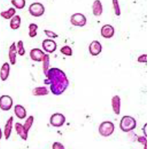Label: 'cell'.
I'll list each match as a JSON object with an SVG mask.
<instances>
[{"label":"cell","mask_w":153,"mask_h":149,"mask_svg":"<svg viewBox=\"0 0 153 149\" xmlns=\"http://www.w3.org/2000/svg\"><path fill=\"white\" fill-rule=\"evenodd\" d=\"M103 12L102 3L99 0L94 1L92 4V13L95 16H100Z\"/></svg>","instance_id":"cell-18"},{"label":"cell","mask_w":153,"mask_h":149,"mask_svg":"<svg viewBox=\"0 0 153 149\" xmlns=\"http://www.w3.org/2000/svg\"><path fill=\"white\" fill-rule=\"evenodd\" d=\"M14 112L16 116L19 119H24L27 116L26 110L21 105H16L14 106Z\"/></svg>","instance_id":"cell-17"},{"label":"cell","mask_w":153,"mask_h":149,"mask_svg":"<svg viewBox=\"0 0 153 149\" xmlns=\"http://www.w3.org/2000/svg\"><path fill=\"white\" fill-rule=\"evenodd\" d=\"M17 48V52H18V55L20 56H24L25 53V50L24 47V42L23 41L19 40L18 41V43L16 46Z\"/></svg>","instance_id":"cell-25"},{"label":"cell","mask_w":153,"mask_h":149,"mask_svg":"<svg viewBox=\"0 0 153 149\" xmlns=\"http://www.w3.org/2000/svg\"><path fill=\"white\" fill-rule=\"evenodd\" d=\"M47 79L44 84L50 85V91L55 95H60L66 91L69 85V81L66 75L61 69L53 67L48 70Z\"/></svg>","instance_id":"cell-1"},{"label":"cell","mask_w":153,"mask_h":149,"mask_svg":"<svg viewBox=\"0 0 153 149\" xmlns=\"http://www.w3.org/2000/svg\"><path fill=\"white\" fill-rule=\"evenodd\" d=\"M15 128L17 134L21 137V139L24 140H27L28 137V132L26 131L24 125L19 123H16L15 124Z\"/></svg>","instance_id":"cell-15"},{"label":"cell","mask_w":153,"mask_h":149,"mask_svg":"<svg viewBox=\"0 0 153 149\" xmlns=\"http://www.w3.org/2000/svg\"><path fill=\"white\" fill-rule=\"evenodd\" d=\"M65 122H66V117L62 113L56 112L50 117V125L54 127H61L64 125Z\"/></svg>","instance_id":"cell-5"},{"label":"cell","mask_w":153,"mask_h":149,"mask_svg":"<svg viewBox=\"0 0 153 149\" xmlns=\"http://www.w3.org/2000/svg\"><path fill=\"white\" fill-rule=\"evenodd\" d=\"M112 4H113V7H114L115 14L117 16H119L121 13V11H120V5H119V4H118V1H117V0H114V1H112Z\"/></svg>","instance_id":"cell-28"},{"label":"cell","mask_w":153,"mask_h":149,"mask_svg":"<svg viewBox=\"0 0 153 149\" xmlns=\"http://www.w3.org/2000/svg\"><path fill=\"white\" fill-rule=\"evenodd\" d=\"M29 12L33 17H40L44 15L45 7L44 5L39 2H35L31 4L29 7Z\"/></svg>","instance_id":"cell-4"},{"label":"cell","mask_w":153,"mask_h":149,"mask_svg":"<svg viewBox=\"0 0 153 149\" xmlns=\"http://www.w3.org/2000/svg\"><path fill=\"white\" fill-rule=\"evenodd\" d=\"M144 149H147V145L146 144L144 145Z\"/></svg>","instance_id":"cell-35"},{"label":"cell","mask_w":153,"mask_h":149,"mask_svg":"<svg viewBox=\"0 0 153 149\" xmlns=\"http://www.w3.org/2000/svg\"><path fill=\"white\" fill-rule=\"evenodd\" d=\"M44 32L45 33V34H46L48 37H50V38H52V39H55V38L58 37V35L56 34V33H54L53 32H52V31L45 29Z\"/></svg>","instance_id":"cell-29"},{"label":"cell","mask_w":153,"mask_h":149,"mask_svg":"<svg viewBox=\"0 0 153 149\" xmlns=\"http://www.w3.org/2000/svg\"><path fill=\"white\" fill-rule=\"evenodd\" d=\"M11 3L16 7V8L19 10L23 9L25 5V0H12Z\"/></svg>","instance_id":"cell-26"},{"label":"cell","mask_w":153,"mask_h":149,"mask_svg":"<svg viewBox=\"0 0 153 149\" xmlns=\"http://www.w3.org/2000/svg\"><path fill=\"white\" fill-rule=\"evenodd\" d=\"M13 106V99L9 95H4L0 97V109L4 111H8Z\"/></svg>","instance_id":"cell-7"},{"label":"cell","mask_w":153,"mask_h":149,"mask_svg":"<svg viewBox=\"0 0 153 149\" xmlns=\"http://www.w3.org/2000/svg\"><path fill=\"white\" fill-rule=\"evenodd\" d=\"M60 52L62 54L66 56H72V49L68 46H65L62 47L60 49Z\"/></svg>","instance_id":"cell-27"},{"label":"cell","mask_w":153,"mask_h":149,"mask_svg":"<svg viewBox=\"0 0 153 149\" xmlns=\"http://www.w3.org/2000/svg\"><path fill=\"white\" fill-rule=\"evenodd\" d=\"M29 29V36L30 37H34L37 35V30L38 29V25L35 23H30L28 27Z\"/></svg>","instance_id":"cell-23"},{"label":"cell","mask_w":153,"mask_h":149,"mask_svg":"<svg viewBox=\"0 0 153 149\" xmlns=\"http://www.w3.org/2000/svg\"><path fill=\"white\" fill-rule=\"evenodd\" d=\"M21 17L16 15H14L13 18L11 19L10 23V26L11 27V29H12L13 30H16L19 28L21 25Z\"/></svg>","instance_id":"cell-20"},{"label":"cell","mask_w":153,"mask_h":149,"mask_svg":"<svg viewBox=\"0 0 153 149\" xmlns=\"http://www.w3.org/2000/svg\"><path fill=\"white\" fill-rule=\"evenodd\" d=\"M101 35L106 39H110L114 35V28L111 25L106 24L101 28Z\"/></svg>","instance_id":"cell-11"},{"label":"cell","mask_w":153,"mask_h":149,"mask_svg":"<svg viewBox=\"0 0 153 149\" xmlns=\"http://www.w3.org/2000/svg\"><path fill=\"white\" fill-rule=\"evenodd\" d=\"M50 91L46 87H38L32 90V95L33 96H44L49 94Z\"/></svg>","instance_id":"cell-19"},{"label":"cell","mask_w":153,"mask_h":149,"mask_svg":"<svg viewBox=\"0 0 153 149\" xmlns=\"http://www.w3.org/2000/svg\"><path fill=\"white\" fill-rule=\"evenodd\" d=\"M114 125L111 121H104L98 127V132L102 137H109L112 135L114 131Z\"/></svg>","instance_id":"cell-3"},{"label":"cell","mask_w":153,"mask_h":149,"mask_svg":"<svg viewBox=\"0 0 153 149\" xmlns=\"http://www.w3.org/2000/svg\"><path fill=\"white\" fill-rule=\"evenodd\" d=\"M2 136H3V133H2V131H1V129L0 128V140L1 139V138H2Z\"/></svg>","instance_id":"cell-34"},{"label":"cell","mask_w":153,"mask_h":149,"mask_svg":"<svg viewBox=\"0 0 153 149\" xmlns=\"http://www.w3.org/2000/svg\"><path fill=\"white\" fill-rule=\"evenodd\" d=\"M111 104L112 106V110L114 111V114L117 115H120L121 105V101L120 97L118 95H115V96L113 97L111 100Z\"/></svg>","instance_id":"cell-14"},{"label":"cell","mask_w":153,"mask_h":149,"mask_svg":"<svg viewBox=\"0 0 153 149\" xmlns=\"http://www.w3.org/2000/svg\"><path fill=\"white\" fill-rule=\"evenodd\" d=\"M42 61H43V71L44 75L46 77L50 66V55L48 54H45Z\"/></svg>","instance_id":"cell-22"},{"label":"cell","mask_w":153,"mask_h":149,"mask_svg":"<svg viewBox=\"0 0 153 149\" xmlns=\"http://www.w3.org/2000/svg\"><path fill=\"white\" fill-rule=\"evenodd\" d=\"M102 47L98 41L94 40L89 46V52L92 56H97L102 52Z\"/></svg>","instance_id":"cell-10"},{"label":"cell","mask_w":153,"mask_h":149,"mask_svg":"<svg viewBox=\"0 0 153 149\" xmlns=\"http://www.w3.org/2000/svg\"><path fill=\"white\" fill-rule=\"evenodd\" d=\"M137 127V121L134 117L129 115H124L120 120V128L123 132L128 133Z\"/></svg>","instance_id":"cell-2"},{"label":"cell","mask_w":153,"mask_h":149,"mask_svg":"<svg viewBox=\"0 0 153 149\" xmlns=\"http://www.w3.org/2000/svg\"><path fill=\"white\" fill-rule=\"evenodd\" d=\"M70 23L77 27H84L86 24V18L82 13H76L70 18Z\"/></svg>","instance_id":"cell-6"},{"label":"cell","mask_w":153,"mask_h":149,"mask_svg":"<svg viewBox=\"0 0 153 149\" xmlns=\"http://www.w3.org/2000/svg\"><path fill=\"white\" fill-rule=\"evenodd\" d=\"M147 55L146 54H143L141 55L140 56L138 57V62L139 63H146L147 62Z\"/></svg>","instance_id":"cell-31"},{"label":"cell","mask_w":153,"mask_h":149,"mask_svg":"<svg viewBox=\"0 0 153 149\" xmlns=\"http://www.w3.org/2000/svg\"><path fill=\"white\" fill-rule=\"evenodd\" d=\"M52 149H65V147L61 142H54L52 145Z\"/></svg>","instance_id":"cell-30"},{"label":"cell","mask_w":153,"mask_h":149,"mask_svg":"<svg viewBox=\"0 0 153 149\" xmlns=\"http://www.w3.org/2000/svg\"><path fill=\"white\" fill-rule=\"evenodd\" d=\"M42 48L47 53H52L57 48V44L56 42L50 39H44L42 42Z\"/></svg>","instance_id":"cell-8"},{"label":"cell","mask_w":153,"mask_h":149,"mask_svg":"<svg viewBox=\"0 0 153 149\" xmlns=\"http://www.w3.org/2000/svg\"><path fill=\"white\" fill-rule=\"evenodd\" d=\"M146 125H147V124H146H146L144 125V127L143 128V130L144 134V137H146Z\"/></svg>","instance_id":"cell-33"},{"label":"cell","mask_w":153,"mask_h":149,"mask_svg":"<svg viewBox=\"0 0 153 149\" xmlns=\"http://www.w3.org/2000/svg\"><path fill=\"white\" fill-rule=\"evenodd\" d=\"M17 48L15 42L11 45L9 48V53H8V57L10 61V63L14 65L16 63V56H17Z\"/></svg>","instance_id":"cell-16"},{"label":"cell","mask_w":153,"mask_h":149,"mask_svg":"<svg viewBox=\"0 0 153 149\" xmlns=\"http://www.w3.org/2000/svg\"><path fill=\"white\" fill-rule=\"evenodd\" d=\"M16 13V10L13 7H10V9H8L6 11H4L0 13V15H1L3 18L5 19H10L12 18L15 15Z\"/></svg>","instance_id":"cell-21"},{"label":"cell","mask_w":153,"mask_h":149,"mask_svg":"<svg viewBox=\"0 0 153 149\" xmlns=\"http://www.w3.org/2000/svg\"><path fill=\"white\" fill-rule=\"evenodd\" d=\"M33 120H34V118H33V116H32V115L30 116L26 119V120H25L24 125H24V127L25 128V129L26 130L27 132H29L30 128H32L33 123Z\"/></svg>","instance_id":"cell-24"},{"label":"cell","mask_w":153,"mask_h":149,"mask_svg":"<svg viewBox=\"0 0 153 149\" xmlns=\"http://www.w3.org/2000/svg\"><path fill=\"white\" fill-rule=\"evenodd\" d=\"M13 117H10L9 119H7L6 123H5L4 126V137L5 140H8L10 139L12 134V128H13Z\"/></svg>","instance_id":"cell-12"},{"label":"cell","mask_w":153,"mask_h":149,"mask_svg":"<svg viewBox=\"0 0 153 149\" xmlns=\"http://www.w3.org/2000/svg\"><path fill=\"white\" fill-rule=\"evenodd\" d=\"M138 141L140 142L142 145H144L145 144H147V140H146V137H138Z\"/></svg>","instance_id":"cell-32"},{"label":"cell","mask_w":153,"mask_h":149,"mask_svg":"<svg viewBox=\"0 0 153 149\" xmlns=\"http://www.w3.org/2000/svg\"><path fill=\"white\" fill-rule=\"evenodd\" d=\"M10 73V65L7 62L2 65L0 69V79L2 81H5L9 77Z\"/></svg>","instance_id":"cell-13"},{"label":"cell","mask_w":153,"mask_h":149,"mask_svg":"<svg viewBox=\"0 0 153 149\" xmlns=\"http://www.w3.org/2000/svg\"><path fill=\"white\" fill-rule=\"evenodd\" d=\"M44 52L40 49L34 48L32 49L30 52V57L31 59L36 61V62H41L43 60Z\"/></svg>","instance_id":"cell-9"}]
</instances>
